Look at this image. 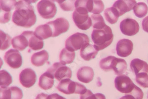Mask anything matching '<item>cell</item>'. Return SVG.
<instances>
[{
    "label": "cell",
    "instance_id": "cell-20",
    "mask_svg": "<svg viewBox=\"0 0 148 99\" xmlns=\"http://www.w3.org/2000/svg\"><path fill=\"white\" fill-rule=\"evenodd\" d=\"M130 69L135 75L140 73H148V64L139 59L132 60L130 63Z\"/></svg>",
    "mask_w": 148,
    "mask_h": 99
},
{
    "label": "cell",
    "instance_id": "cell-31",
    "mask_svg": "<svg viewBox=\"0 0 148 99\" xmlns=\"http://www.w3.org/2000/svg\"><path fill=\"white\" fill-rule=\"evenodd\" d=\"M91 19L92 20V25L94 29H102L106 25L103 17L100 15H91Z\"/></svg>",
    "mask_w": 148,
    "mask_h": 99
},
{
    "label": "cell",
    "instance_id": "cell-15",
    "mask_svg": "<svg viewBox=\"0 0 148 99\" xmlns=\"http://www.w3.org/2000/svg\"><path fill=\"white\" fill-rule=\"evenodd\" d=\"M133 49V43L129 39H123L119 41L116 44V53L121 57H128L131 54Z\"/></svg>",
    "mask_w": 148,
    "mask_h": 99
},
{
    "label": "cell",
    "instance_id": "cell-27",
    "mask_svg": "<svg viewBox=\"0 0 148 99\" xmlns=\"http://www.w3.org/2000/svg\"><path fill=\"white\" fill-rule=\"evenodd\" d=\"M104 15L107 21L111 24H116L120 17L118 11L113 7L105 10Z\"/></svg>",
    "mask_w": 148,
    "mask_h": 99
},
{
    "label": "cell",
    "instance_id": "cell-6",
    "mask_svg": "<svg viewBox=\"0 0 148 99\" xmlns=\"http://www.w3.org/2000/svg\"><path fill=\"white\" fill-rule=\"evenodd\" d=\"M37 7L39 15L46 19H52L57 12V8L53 1L42 0L38 3Z\"/></svg>",
    "mask_w": 148,
    "mask_h": 99
},
{
    "label": "cell",
    "instance_id": "cell-35",
    "mask_svg": "<svg viewBox=\"0 0 148 99\" xmlns=\"http://www.w3.org/2000/svg\"><path fill=\"white\" fill-rule=\"evenodd\" d=\"M80 99H106V97L103 94H93L90 90H87L84 94L81 95Z\"/></svg>",
    "mask_w": 148,
    "mask_h": 99
},
{
    "label": "cell",
    "instance_id": "cell-30",
    "mask_svg": "<svg viewBox=\"0 0 148 99\" xmlns=\"http://www.w3.org/2000/svg\"><path fill=\"white\" fill-rule=\"evenodd\" d=\"M12 38L8 34L5 33L3 31L0 32V49L4 51L8 49L11 45Z\"/></svg>",
    "mask_w": 148,
    "mask_h": 99
},
{
    "label": "cell",
    "instance_id": "cell-4",
    "mask_svg": "<svg viewBox=\"0 0 148 99\" xmlns=\"http://www.w3.org/2000/svg\"><path fill=\"white\" fill-rule=\"evenodd\" d=\"M57 89L61 92L66 95L77 94L82 95L87 90L84 85L73 81L70 79H64L60 81L57 85Z\"/></svg>",
    "mask_w": 148,
    "mask_h": 99
},
{
    "label": "cell",
    "instance_id": "cell-7",
    "mask_svg": "<svg viewBox=\"0 0 148 99\" xmlns=\"http://www.w3.org/2000/svg\"><path fill=\"white\" fill-rule=\"evenodd\" d=\"M47 71L59 81L65 79H71L72 75L71 69L60 62H55L47 69Z\"/></svg>",
    "mask_w": 148,
    "mask_h": 99
},
{
    "label": "cell",
    "instance_id": "cell-23",
    "mask_svg": "<svg viewBox=\"0 0 148 99\" xmlns=\"http://www.w3.org/2000/svg\"><path fill=\"white\" fill-rule=\"evenodd\" d=\"M86 8L88 12L98 15L104 10V5L102 1L86 0Z\"/></svg>",
    "mask_w": 148,
    "mask_h": 99
},
{
    "label": "cell",
    "instance_id": "cell-26",
    "mask_svg": "<svg viewBox=\"0 0 148 99\" xmlns=\"http://www.w3.org/2000/svg\"><path fill=\"white\" fill-rule=\"evenodd\" d=\"M76 54L75 52H71L66 48H64L61 51L59 55V60L61 64L63 65L72 63L75 60Z\"/></svg>",
    "mask_w": 148,
    "mask_h": 99
},
{
    "label": "cell",
    "instance_id": "cell-29",
    "mask_svg": "<svg viewBox=\"0 0 148 99\" xmlns=\"http://www.w3.org/2000/svg\"><path fill=\"white\" fill-rule=\"evenodd\" d=\"M133 12L135 15L139 18H142L146 15L148 12V7L143 2L137 3L133 8Z\"/></svg>",
    "mask_w": 148,
    "mask_h": 99
},
{
    "label": "cell",
    "instance_id": "cell-33",
    "mask_svg": "<svg viewBox=\"0 0 148 99\" xmlns=\"http://www.w3.org/2000/svg\"><path fill=\"white\" fill-rule=\"evenodd\" d=\"M136 81L140 86L148 88V74L147 73H140L136 75Z\"/></svg>",
    "mask_w": 148,
    "mask_h": 99
},
{
    "label": "cell",
    "instance_id": "cell-36",
    "mask_svg": "<svg viewBox=\"0 0 148 99\" xmlns=\"http://www.w3.org/2000/svg\"><path fill=\"white\" fill-rule=\"evenodd\" d=\"M142 25L143 30L148 33V16L143 19Z\"/></svg>",
    "mask_w": 148,
    "mask_h": 99
},
{
    "label": "cell",
    "instance_id": "cell-17",
    "mask_svg": "<svg viewBox=\"0 0 148 99\" xmlns=\"http://www.w3.org/2000/svg\"><path fill=\"white\" fill-rule=\"evenodd\" d=\"M136 3V2L133 0H119L114 2L113 7L118 11L120 17H121L133 9Z\"/></svg>",
    "mask_w": 148,
    "mask_h": 99
},
{
    "label": "cell",
    "instance_id": "cell-24",
    "mask_svg": "<svg viewBox=\"0 0 148 99\" xmlns=\"http://www.w3.org/2000/svg\"><path fill=\"white\" fill-rule=\"evenodd\" d=\"M34 33L40 40H44L52 37V30L50 25L47 24L38 26L36 28Z\"/></svg>",
    "mask_w": 148,
    "mask_h": 99
},
{
    "label": "cell",
    "instance_id": "cell-5",
    "mask_svg": "<svg viewBox=\"0 0 148 99\" xmlns=\"http://www.w3.org/2000/svg\"><path fill=\"white\" fill-rule=\"evenodd\" d=\"M90 42L89 38L84 33L77 32L68 37L66 40V48L71 52L81 49Z\"/></svg>",
    "mask_w": 148,
    "mask_h": 99
},
{
    "label": "cell",
    "instance_id": "cell-21",
    "mask_svg": "<svg viewBox=\"0 0 148 99\" xmlns=\"http://www.w3.org/2000/svg\"><path fill=\"white\" fill-rule=\"evenodd\" d=\"M98 52V51L96 50L94 45L88 44L81 49L80 55L82 58L85 61H89L96 57Z\"/></svg>",
    "mask_w": 148,
    "mask_h": 99
},
{
    "label": "cell",
    "instance_id": "cell-39",
    "mask_svg": "<svg viewBox=\"0 0 148 99\" xmlns=\"http://www.w3.org/2000/svg\"></svg>",
    "mask_w": 148,
    "mask_h": 99
},
{
    "label": "cell",
    "instance_id": "cell-34",
    "mask_svg": "<svg viewBox=\"0 0 148 99\" xmlns=\"http://www.w3.org/2000/svg\"><path fill=\"white\" fill-rule=\"evenodd\" d=\"M59 3L61 8L64 11H73L75 8V1H56Z\"/></svg>",
    "mask_w": 148,
    "mask_h": 99
},
{
    "label": "cell",
    "instance_id": "cell-13",
    "mask_svg": "<svg viewBox=\"0 0 148 99\" xmlns=\"http://www.w3.org/2000/svg\"><path fill=\"white\" fill-rule=\"evenodd\" d=\"M73 19L76 26L83 30H88L92 25L91 17L88 14H80L75 10L73 13Z\"/></svg>",
    "mask_w": 148,
    "mask_h": 99
},
{
    "label": "cell",
    "instance_id": "cell-18",
    "mask_svg": "<svg viewBox=\"0 0 148 99\" xmlns=\"http://www.w3.org/2000/svg\"><path fill=\"white\" fill-rule=\"evenodd\" d=\"M77 75L79 81L84 83H88L93 79L94 71L89 66H83L78 70Z\"/></svg>",
    "mask_w": 148,
    "mask_h": 99
},
{
    "label": "cell",
    "instance_id": "cell-9",
    "mask_svg": "<svg viewBox=\"0 0 148 99\" xmlns=\"http://www.w3.org/2000/svg\"><path fill=\"white\" fill-rule=\"evenodd\" d=\"M52 29V37L58 36L61 34L67 32L69 30L70 24L66 19L59 17L54 21L47 22Z\"/></svg>",
    "mask_w": 148,
    "mask_h": 99
},
{
    "label": "cell",
    "instance_id": "cell-32",
    "mask_svg": "<svg viewBox=\"0 0 148 99\" xmlns=\"http://www.w3.org/2000/svg\"><path fill=\"white\" fill-rule=\"evenodd\" d=\"M1 12L10 13V11L15 8L17 2L16 1H1Z\"/></svg>",
    "mask_w": 148,
    "mask_h": 99
},
{
    "label": "cell",
    "instance_id": "cell-2",
    "mask_svg": "<svg viewBox=\"0 0 148 99\" xmlns=\"http://www.w3.org/2000/svg\"><path fill=\"white\" fill-rule=\"evenodd\" d=\"M91 38L96 50H102L110 45L113 42L114 35L112 29L106 25L103 28L93 30Z\"/></svg>",
    "mask_w": 148,
    "mask_h": 99
},
{
    "label": "cell",
    "instance_id": "cell-28",
    "mask_svg": "<svg viewBox=\"0 0 148 99\" xmlns=\"http://www.w3.org/2000/svg\"><path fill=\"white\" fill-rule=\"evenodd\" d=\"M12 82V78L9 72L5 70L0 71V86L1 88H7Z\"/></svg>",
    "mask_w": 148,
    "mask_h": 99
},
{
    "label": "cell",
    "instance_id": "cell-10",
    "mask_svg": "<svg viewBox=\"0 0 148 99\" xmlns=\"http://www.w3.org/2000/svg\"><path fill=\"white\" fill-rule=\"evenodd\" d=\"M3 58L6 64L12 69H18L22 66V55L18 50L10 49L5 53Z\"/></svg>",
    "mask_w": 148,
    "mask_h": 99
},
{
    "label": "cell",
    "instance_id": "cell-22",
    "mask_svg": "<svg viewBox=\"0 0 148 99\" xmlns=\"http://www.w3.org/2000/svg\"><path fill=\"white\" fill-rule=\"evenodd\" d=\"M54 77L48 71L45 72L39 78V87L45 90L51 89L54 84Z\"/></svg>",
    "mask_w": 148,
    "mask_h": 99
},
{
    "label": "cell",
    "instance_id": "cell-12",
    "mask_svg": "<svg viewBox=\"0 0 148 99\" xmlns=\"http://www.w3.org/2000/svg\"><path fill=\"white\" fill-rule=\"evenodd\" d=\"M19 82L24 87L29 88L35 84L37 75L32 69L27 68L20 72L19 76Z\"/></svg>",
    "mask_w": 148,
    "mask_h": 99
},
{
    "label": "cell",
    "instance_id": "cell-3",
    "mask_svg": "<svg viewBox=\"0 0 148 99\" xmlns=\"http://www.w3.org/2000/svg\"><path fill=\"white\" fill-rule=\"evenodd\" d=\"M100 67L103 71L108 72L113 70L115 74L120 75L124 73L127 69V64L125 60L109 56L102 59L99 63Z\"/></svg>",
    "mask_w": 148,
    "mask_h": 99
},
{
    "label": "cell",
    "instance_id": "cell-1",
    "mask_svg": "<svg viewBox=\"0 0 148 99\" xmlns=\"http://www.w3.org/2000/svg\"><path fill=\"white\" fill-rule=\"evenodd\" d=\"M33 1H19L16 3L12 20L15 25L28 28L36 24L37 17L35 14Z\"/></svg>",
    "mask_w": 148,
    "mask_h": 99
},
{
    "label": "cell",
    "instance_id": "cell-19",
    "mask_svg": "<svg viewBox=\"0 0 148 99\" xmlns=\"http://www.w3.org/2000/svg\"><path fill=\"white\" fill-rule=\"evenodd\" d=\"M49 54L46 50L34 53L31 57V62L33 65L37 67L43 66L49 60Z\"/></svg>",
    "mask_w": 148,
    "mask_h": 99
},
{
    "label": "cell",
    "instance_id": "cell-40",
    "mask_svg": "<svg viewBox=\"0 0 148 99\" xmlns=\"http://www.w3.org/2000/svg\"></svg>",
    "mask_w": 148,
    "mask_h": 99
},
{
    "label": "cell",
    "instance_id": "cell-16",
    "mask_svg": "<svg viewBox=\"0 0 148 99\" xmlns=\"http://www.w3.org/2000/svg\"><path fill=\"white\" fill-rule=\"evenodd\" d=\"M28 41V46L31 50L37 51L43 48L44 42L36 36L32 31H25L22 33Z\"/></svg>",
    "mask_w": 148,
    "mask_h": 99
},
{
    "label": "cell",
    "instance_id": "cell-11",
    "mask_svg": "<svg viewBox=\"0 0 148 99\" xmlns=\"http://www.w3.org/2000/svg\"><path fill=\"white\" fill-rule=\"evenodd\" d=\"M120 29L123 34L128 36L136 35L139 31V25L134 19H126L120 23Z\"/></svg>",
    "mask_w": 148,
    "mask_h": 99
},
{
    "label": "cell",
    "instance_id": "cell-25",
    "mask_svg": "<svg viewBox=\"0 0 148 99\" xmlns=\"http://www.w3.org/2000/svg\"><path fill=\"white\" fill-rule=\"evenodd\" d=\"M12 44L14 49L19 51H23L28 47V41L25 36L21 34L12 39Z\"/></svg>",
    "mask_w": 148,
    "mask_h": 99
},
{
    "label": "cell",
    "instance_id": "cell-37",
    "mask_svg": "<svg viewBox=\"0 0 148 99\" xmlns=\"http://www.w3.org/2000/svg\"><path fill=\"white\" fill-rule=\"evenodd\" d=\"M49 99H66L62 96H60L59 95L56 93L51 94L49 95Z\"/></svg>",
    "mask_w": 148,
    "mask_h": 99
},
{
    "label": "cell",
    "instance_id": "cell-8",
    "mask_svg": "<svg viewBox=\"0 0 148 99\" xmlns=\"http://www.w3.org/2000/svg\"><path fill=\"white\" fill-rule=\"evenodd\" d=\"M114 85L118 91L125 94L131 92L136 86L130 77L123 74L116 77Z\"/></svg>",
    "mask_w": 148,
    "mask_h": 99
},
{
    "label": "cell",
    "instance_id": "cell-14",
    "mask_svg": "<svg viewBox=\"0 0 148 99\" xmlns=\"http://www.w3.org/2000/svg\"><path fill=\"white\" fill-rule=\"evenodd\" d=\"M23 96L22 90L16 86L0 89V99H22Z\"/></svg>",
    "mask_w": 148,
    "mask_h": 99
},
{
    "label": "cell",
    "instance_id": "cell-38",
    "mask_svg": "<svg viewBox=\"0 0 148 99\" xmlns=\"http://www.w3.org/2000/svg\"><path fill=\"white\" fill-rule=\"evenodd\" d=\"M49 96L47 94H45V93H40L39 94L38 96L36 97V99H49Z\"/></svg>",
    "mask_w": 148,
    "mask_h": 99
}]
</instances>
